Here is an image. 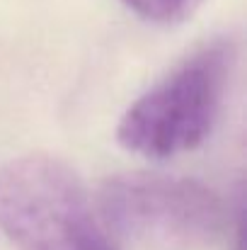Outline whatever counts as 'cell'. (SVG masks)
<instances>
[{
  "label": "cell",
  "mask_w": 247,
  "mask_h": 250,
  "mask_svg": "<svg viewBox=\"0 0 247 250\" xmlns=\"http://www.w3.org/2000/svg\"><path fill=\"white\" fill-rule=\"evenodd\" d=\"M238 63L233 37H213L136 97L119 119V144L143 158H172L199 148L213 131Z\"/></svg>",
  "instance_id": "1"
},
{
  "label": "cell",
  "mask_w": 247,
  "mask_h": 250,
  "mask_svg": "<svg viewBox=\"0 0 247 250\" xmlns=\"http://www.w3.org/2000/svg\"><path fill=\"white\" fill-rule=\"evenodd\" d=\"M0 233L15 250H119L78 172L44 153L0 166Z\"/></svg>",
  "instance_id": "2"
},
{
  "label": "cell",
  "mask_w": 247,
  "mask_h": 250,
  "mask_svg": "<svg viewBox=\"0 0 247 250\" xmlns=\"http://www.w3.org/2000/svg\"><path fill=\"white\" fill-rule=\"evenodd\" d=\"M107 229L138 250H209L230 229V209L204 182L165 172H124L102 182Z\"/></svg>",
  "instance_id": "3"
},
{
  "label": "cell",
  "mask_w": 247,
  "mask_h": 250,
  "mask_svg": "<svg viewBox=\"0 0 247 250\" xmlns=\"http://www.w3.org/2000/svg\"><path fill=\"white\" fill-rule=\"evenodd\" d=\"M124 5L153 24H177L194 15L196 0H124Z\"/></svg>",
  "instance_id": "4"
},
{
  "label": "cell",
  "mask_w": 247,
  "mask_h": 250,
  "mask_svg": "<svg viewBox=\"0 0 247 250\" xmlns=\"http://www.w3.org/2000/svg\"><path fill=\"white\" fill-rule=\"evenodd\" d=\"M196 2H199V5H201V2H204V0H196Z\"/></svg>",
  "instance_id": "5"
}]
</instances>
